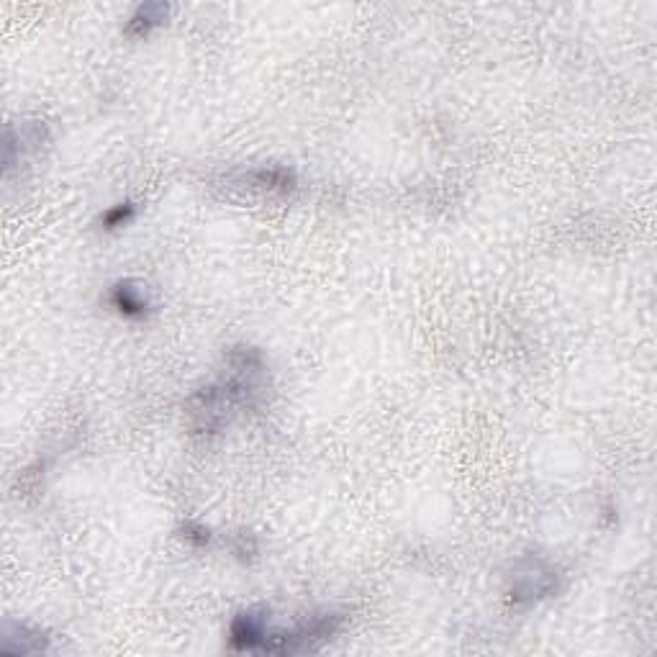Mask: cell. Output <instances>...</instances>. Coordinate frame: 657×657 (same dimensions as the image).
<instances>
[{"label": "cell", "mask_w": 657, "mask_h": 657, "mask_svg": "<svg viewBox=\"0 0 657 657\" xmlns=\"http://www.w3.org/2000/svg\"><path fill=\"white\" fill-rule=\"evenodd\" d=\"M267 624H270V609H267V606L260 604L239 611V614L231 619V627H229L231 650L262 652V647H265L267 642V634H270Z\"/></svg>", "instance_id": "obj_3"}, {"label": "cell", "mask_w": 657, "mask_h": 657, "mask_svg": "<svg viewBox=\"0 0 657 657\" xmlns=\"http://www.w3.org/2000/svg\"><path fill=\"white\" fill-rule=\"evenodd\" d=\"M170 11H172L170 3H160V0L142 3L137 11L131 13L129 21H126L124 34L131 36V39H144V36L152 34L154 29H160V26L167 24Z\"/></svg>", "instance_id": "obj_8"}, {"label": "cell", "mask_w": 657, "mask_h": 657, "mask_svg": "<svg viewBox=\"0 0 657 657\" xmlns=\"http://www.w3.org/2000/svg\"><path fill=\"white\" fill-rule=\"evenodd\" d=\"M234 555L239 557V560H252V557L257 555V539L252 537V534H237V542H234Z\"/></svg>", "instance_id": "obj_11"}, {"label": "cell", "mask_w": 657, "mask_h": 657, "mask_svg": "<svg viewBox=\"0 0 657 657\" xmlns=\"http://www.w3.org/2000/svg\"><path fill=\"white\" fill-rule=\"evenodd\" d=\"M180 537H183L190 547L203 550V547L211 545L214 534H211V529L208 527L198 524V521H183V524H180Z\"/></svg>", "instance_id": "obj_10"}, {"label": "cell", "mask_w": 657, "mask_h": 657, "mask_svg": "<svg viewBox=\"0 0 657 657\" xmlns=\"http://www.w3.org/2000/svg\"><path fill=\"white\" fill-rule=\"evenodd\" d=\"M49 650V634L29 624L6 622L3 624V655H36Z\"/></svg>", "instance_id": "obj_4"}, {"label": "cell", "mask_w": 657, "mask_h": 657, "mask_svg": "<svg viewBox=\"0 0 657 657\" xmlns=\"http://www.w3.org/2000/svg\"><path fill=\"white\" fill-rule=\"evenodd\" d=\"M47 139H49V131L44 124H21V129H16L13 124L8 126L6 144H3V162H6V170H11L16 157H21V154L42 149Z\"/></svg>", "instance_id": "obj_5"}, {"label": "cell", "mask_w": 657, "mask_h": 657, "mask_svg": "<svg viewBox=\"0 0 657 657\" xmlns=\"http://www.w3.org/2000/svg\"><path fill=\"white\" fill-rule=\"evenodd\" d=\"M242 185H247V188L252 190H262V193H278V196H288V193H293L298 185L296 175H293L288 167H257V170H249L244 172L242 180H239Z\"/></svg>", "instance_id": "obj_7"}, {"label": "cell", "mask_w": 657, "mask_h": 657, "mask_svg": "<svg viewBox=\"0 0 657 657\" xmlns=\"http://www.w3.org/2000/svg\"><path fill=\"white\" fill-rule=\"evenodd\" d=\"M342 627V614H316L306 619V622H298L293 629L267 634L262 652H267V655H306V652H316L326 642H332Z\"/></svg>", "instance_id": "obj_2"}, {"label": "cell", "mask_w": 657, "mask_h": 657, "mask_svg": "<svg viewBox=\"0 0 657 657\" xmlns=\"http://www.w3.org/2000/svg\"><path fill=\"white\" fill-rule=\"evenodd\" d=\"M111 306L119 311L126 319H144L149 314V296L147 288H144L139 280H119V283L111 288V296H108Z\"/></svg>", "instance_id": "obj_6"}, {"label": "cell", "mask_w": 657, "mask_h": 657, "mask_svg": "<svg viewBox=\"0 0 657 657\" xmlns=\"http://www.w3.org/2000/svg\"><path fill=\"white\" fill-rule=\"evenodd\" d=\"M560 591V575L542 555H524L514 563L506 598L514 609H529Z\"/></svg>", "instance_id": "obj_1"}, {"label": "cell", "mask_w": 657, "mask_h": 657, "mask_svg": "<svg viewBox=\"0 0 657 657\" xmlns=\"http://www.w3.org/2000/svg\"><path fill=\"white\" fill-rule=\"evenodd\" d=\"M134 219H137V203L121 201V203H116V206L108 208L106 214L101 216V229L116 231V229H121V226L131 224Z\"/></svg>", "instance_id": "obj_9"}]
</instances>
